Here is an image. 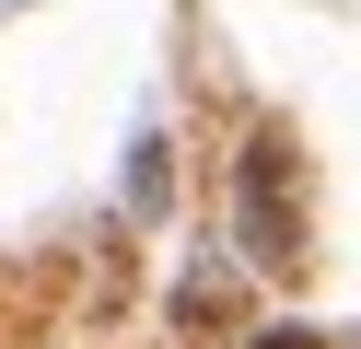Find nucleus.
Wrapping results in <instances>:
<instances>
[{"label":"nucleus","mask_w":361,"mask_h":349,"mask_svg":"<svg viewBox=\"0 0 361 349\" xmlns=\"http://www.w3.org/2000/svg\"><path fill=\"white\" fill-rule=\"evenodd\" d=\"M233 256L257 279L314 268V186H303V140L291 128H245V152H233Z\"/></svg>","instance_id":"nucleus-1"},{"label":"nucleus","mask_w":361,"mask_h":349,"mask_svg":"<svg viewBox=\"0 0 361 349\" xmlns=\"http://www.w3.org/2000/svg\"><path fill=\"white\" fill-rule=\"evenodd\" d=\"M164 209H175V140L140 128L128 140V221H164Z\"/></svg>","instance_id":"nucleus-2"},{"label":"nucleus","mask_w":361,"mask_h":349,"mask_svg":"<svg viewBox=\"0 0 361 349\" xmlns=\"http://www.w3.org/2000/svg\"><path fill=\"white\" fill-rule=\"evenodd\" d=\"M221 314H233V279H221V268H187V279H175V338H210Z\"/></svg>","instance_id":"nucleus-3"},{"label":"nucleus","mask_w":361,"mask_h":349,"mask_svg":"<svg viewBox=\"0 0 361 349\" xmlns=\"http://www.w3.org/2000/svg\"><path fill=\"white\" fill-rule=\"evenodd\" d=\"M245 349H338V338H326V326H257Z\"/></svg>","instance_id":"nucleus-4"}]
</instances>
